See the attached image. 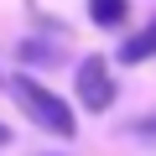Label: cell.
<instances>
[{
    "label": "cell",
    "mask_w": 156,
    "mask_h": 156,
    "mask_svg": "<svg viewBox=\"0 0 156 156\" xmlns=\"http://www.w3.org/2000/svg\"><path fill=\"white\" fill-rule=\"evenodd\" d=\"M11 94L26 104V115H31L42 130H52V135H62V140H68V135H78V120H73L68 99H57L47 83H37L31 73H16V78H11Z\"/></svg>",
    "instance_id": "cell-1"
},
{
    "label": "cell",
    "mask_w": 156,
    "mask_h": 156,
    "mask_svg": "<svg viewBox=\"0 0 156 156\" xmlns=\"http://www.w3.org/2000/svg\"><path fill=\"white\" fill-rule=\"evenodd\" d=\"M130 130H135V135H151V140H156V120H135Z\"/></svg>",
    "instance_id": "cell-5"
},
{
    "label": "cell",
    "mask_w": 156,
    "mask_h": 156,
    "mask_svg": "<svg viewBox=\"0 0 156 156\" xmlns=\"http://www.w3.org/2000/svg\"><path fill=\"white\" fill-rule=\"evenodd\" d=\"M5 140H11V130H5V125H0V146H5Z\"/></svg>",
    "instance_id": "cell-6"
},
{
    "label": "cell",
    "mask_w": 156,
    "mask_h": 156,
    "mask_svg": "<svg viewBox=\"0 0 156 156\" xmlns=\"http://www.w3.org/2000/svg\"><path fill=\"white\" fill-rule=\"evenodd\" d=\"M146 57H156V21H151L146 31H135V37L120 47V62H146Z\"/></svg>",
    "instance_id": "cell-4"
},
{
    "label": "cell",
    "mask_w": 156,
    "mask_h": 156,
    "mask_svg": "<svg viewBox=\"0 0 156 156\" xmlns=\"http://www.w3.org/2000/svg\"><path fill=\"white\" fill-rule=\"evenodd\" d=\"M89 21L104 31H120L130 21V0H89Z\"/></svg>",
    "instance_id": "cell-3"
},
{
    "label": "cell",
    "mask_w": 156,
    "mask_h": 156,
    "mask_svg": "<svg viewBox=\"0 0 156 156\" xmlns=\"http://www.w3.org/2000/svg\"><path fill=\"white\" fill-rule=\"evenodd\" d=\"M73 83H78V104H83L89 115H104V109L115 104V73H109V62H104L99 52L78 62Z\"/></svg>",
    "instance_id": "cell-2"
}]
</instances>
